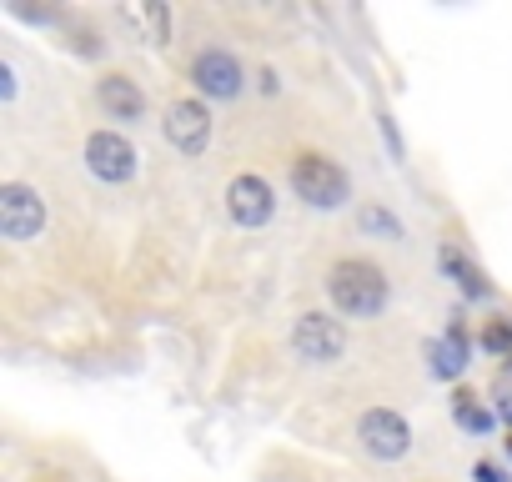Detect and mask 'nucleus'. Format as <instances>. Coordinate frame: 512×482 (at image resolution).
<instances>
[{
    "label": "nucleus",
    "mask_w": 512,
    "mask_h": 482,
    "mask_svg": "<svg viewBox=\"0 0 512 482\" xmlns=\"http://www.w3.org/2000/svg\"><path fill=\"white\" fill-rule=\"evenodd\" d=\"M327 292H332L342 317H362L367 322V317H377L387 307V277H382V267H372L362 257H342L332 267V277H327Z\"/></svg>",
    "instance_id": "obj_1"
},
{
    "label": "nucleus",
    "mask_w": 512,
    "mask_h": 482,
    "mask_svg": "<svg viewBox=\"0 0 512 482\" xmlns=\"http://www.w3.org/2000/svg\"><path fill=\"white\" fill-rule=\"evenodd\" d=\"M292 191H297L307 206H317V211H337V206H347L352 181H347V171H342L332 156L302 151V156L292 161Z\"/></svg>",
    "instance_id": "obj_2"
},
{
    "label": "nucleus",
    "mask_w": 512,
    "mask_h": 482,
    "mask_svg": "<svg viewBox=\"0 0 512 482\" xmlns=\"http://www.w3.org/2000/svg\"><path fill=\"white\" fill-rule=\"evenodd\" d=\"M46 196L26 181H6L0 186V231H6L11 241H31L46 231Z\"/></svg>",
    "instance_id": "obj_3"
},
{
    "label": "nucleus",
    "mask_w": 512,
    "mask_h": 482,
    "mask_svg": "<svg viewBox=\"0 0 512 482\" xmlns=\"http://www.w3.org/2000/svg\"><path fill=\"white\" fill-rule=\"evenodd\" d=\"M292 347H297L302 362L327 367V362H337L347 352V327L337 317H327V312H302L297 327H292Z\"/></svg>",
    "instance_id": "obj_4"
},
{
    "label": "nucleus",
    "mask_w": 512,
    "mask_h": 482,
    "mask_svg": "<svg viewBox=\"0 0 512 482\" xmlns=\"http://www.w3.org/2000/svg\"><path fill=\"white\" fill-rule=\"evenodd\" d=\"M357 437H362V447H367L377 462H397V457L412 452V427H407V417L392 412V407H372V412H362Z\"/></svg>",
    "instance_id": "obj_5"
},
{
    "label": "nucleus",
    "mask_w": 512,
    "mask_h": 482,
    "mask_svg": "<svg viewBox=\"0 0 512 482\" xmlns=\"http://www.w3.org/2000/svg\"><path fill=\"white\" fill-rule=\"evenodd\" d=\"M86 166L91 176L111 181V186H126L136 176V146L121 136V131H91L86 141Z\"/></svg>",
    "instance_id": "obj_6"
},
{
    "label": "nucleus",
    "mask_w": 512,
    "mask_h": 482,
    "mask_svg": "<svg viewBox=\"0 0 512 482\" xmlns=\"http://www.w3.org/2000/svg\"><path fill=\"white\" fill-rule=\"evenodd\" d=\"M226 211H231V221L236 226H246V231H256V226H267L272 221V211H277V196H272V186L262 181V176H231V186H226Z\"/></svg>",
    "instance_id": "obj_7"
},
{
    "label": "nucleus",
    "mask_w": 512,
    "mask_h": 482,
    "mask_svg": "<svg viewBox=\"0 0 512 482\" xmlns=\"http://www.w3.org/2000/svg\"><path fill=\"white\" fill-rule=\"evenodd\" d=\"M191 81H196V91L201 96H211V101H231V96H241V61L231 56V51H201L196 61H191Z\"/></svg>",
    "instance_id": "obj_8"
},
{
    "label": "nucleus",
    "mask_w": 512,
    "mask_h": 482,
    "mask_svg": "<svg viewBox=\"0 0 512 482\" xmlns=\"http://www.w3.org/2000/svg\"><path fill=\"white\" fill-rule=\"evenodd\" d=\"M166 141L181 151V156H201L211 146V111L201 101H176L166 111Z\"/></svg>",
    "instance_id": "obj_9"
},
{
    "label": "nucleus",
    "mask_w": 512,
    "mask_h": 482,
    "mask_svg": "<svg viewBox=\"0 0 512 482\" xmlns=\"http://www.w3.org/2000/svg\"><path fill=\"white\" fill-rule=\"evenodd\" d=\"M96 101H101V111L111 121H141V111H146V96H141V86L131 76H101L96 81Z\"/></svg>",
    "instance_id": "obj_10"
},
{
    "label": "nucleus",
    "mask_w": 512,
    "mask_h": 482,
    "mask_svg": "<svg viewBox=\"0 0 512 482\" xmlns=\"http://www.w3.org/2000/svg\"><path fill=\"white\" fill-rule=\"evenodd\" d=\"M427 362H432V377H437V382L462 377V372H467V337H462V327H452L447 337H437V342L427 347Z\"/></svg>",
    "instance_id": "obj_11"
},
{
    "label": "nucleus",
    "mask_w": 512,
    "mask_h": 482,
    "mask_svg": "<svg viewBox=\"0 0 512 482\" xmlns=\"http://www.w3.org/2000/svg\"><path fill=\"white\" fill-rule=\"evenodd\" d=\"M437 262H442V272H452V277H457V287H462L467 297H487V292H492V287H487V277H482V272L457 252V247H442V252H437Z\"/></svg>",
    "instance_id": "obj_12"
},
{
    "label": "nucleus",
    "mask_w": 512,
    "mask_h": 482,
    "mask_svg": "<svg viewBox=\"0 0 512 482\" xmlns=\"http://www.w3.org/2000/svg\"><path fill=\"white\" fill-rule=\"evenodd\" d=\"M452 417H457V427H462V432H477V437H482V432H492V412H487L472 392H457Z\"/></svg>",
    "instance_id": "obj_13"
},
{
    "label": "nucleus",
    "mask_w": 512,
    "mask_h": 482,
    "mask_svg": "<svg viewBox=\"0 0 512 482\" xmlns=\"http://www.w3.org/2000/svg\"><path fill=\"white\" fill-rule=\"evenodd\" d=\"M362 231H377V236H402V221L387 216L382 206H362Z\"/></svg>",
    "instance_id": "obj_14"
},
{
    "label": "nucleus",
    "mask_w": 512,
    "mask_h": 482,
    "mask_svg": "<svg viewBox=\"0 0 512 482\" xmlns=\"http://www.w3.org/2000/svg\"><path fill=\"white\" fill-rule=\"evenodd\" d=\"M141 16H146V26H151V46H166V41H171V11H166V6H146Z\"/></svg>",
    "instance_id": "obj_15"
},
{
    "label": "nucleus",
    "mask_w": 512,
    "mask_h": 482,
    "mask_svg": "<svg viewBox=\"0 0 512 482\" xmlns=\"http://www.w3.org/2000/svg\"><path fill=\"white\" fill-rule=\"evenodd\" d=\"M482 347H487V352H507V347H512V322L492 317V322L482 327Z\"/></svg>",
    "instance_id": "obj_16"
},
{
    "label": "nucleus",
    "mask_w": 512,
    "mask_h": 482,
    "mask_svg": "<svg viewBox=\"0 0 512 482\" xmlns=\"http://www.w3.org/2000/svg\"><path fill=\"white\" fill-rule=\"evenodd\" d=\"M472 482H507V472L492 467V462H477V467H472Z\"/></svg>",
    "instance_id": "obj_17"
},
{
    "label": "nucleus",
    "mask_w": 512,
    "mask_h": 482,
    "mask_svg": "<svg viewBox=\"0 0 512 482\" xmlns=\"http://www.w3.org/2000/svg\"><path fill=\"white\" fill-rule=\"evenodd\" d=\"M0 101H16V71L0 66Z\"/></svg>",
    "instance_id": "obj_18"
},
{
    "label": "nucleus",
    "mask_w": 512,
    "mask_h": 482,
    "mask_svg": "<svg viewBox=\"0 0 512 482\" xmlns=\"http://www.w3.org/2000/svg\"><path fill=\"white\" fill-rule=\"evenodd\" d=\"M507 422H512V402H507Z\"/></svg>",
    "instance_id": "obj_19"
},
{
    "label": "nucleus",
    "mask_w": 512,
    "mask_h": 482,
    "mask_svg": "<svg viewBox=\"0 0 512 482\" xmlns=\"http://www.w3.org/2000/svg\"><path fill=\"white\" fill-rule=\"evenodd\" d=\"M507 457H512V442H507Z\"/></svg>",
    "instance_id": "obj_20"
}]
</instances>
